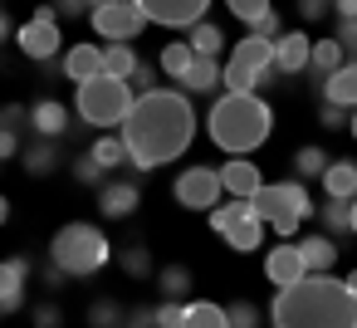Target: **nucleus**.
Masks as SVG:
<instances>
[{"label": "nucleus", "mask_w": 357, "mask_h": 328, "mask_svg": "<svg viewBox=\"0 0 357 328\" xmlns=\"http://www.w3.org/2000/svg\"><path fill=\"white\" fill-rule=\"evenodd\" d=\"M196 137V108L186 94L176 89H152V94H137L128 118H123V152L137 172H152V167H167L176 162Z\"/></svg>", "instance_id": "nucleus-1"}, {"label": "nucleus", "mask_w": 357, "mask_h": 328, "mask_svg": "<svg viewBox=\"0 0 357 328\" xmlns=\"http://www.w3.org/2000/svg\"><path fill=\"white\" fill-rule=\"evenodd\" d=\"M274 328H357V299L333 274H303L298 284L274 294Z\"/></svg>", "instance_id": "nucleus-2"}, {"label": "nucleus", "mask_w": 357, "mask_h": 328, "mask_svg": "<svg viewBox=\"0 0 357 328\" xmlns=\"http://www.w3.org/2000/svg\"><path fill=\"white\" fill-rule=\"evenodd\" d=\"M206 133L215 147H225L230 157H250L255 147L269 142L274 133V113L259 94H220L206 113Z\"/></svg>", "instance_id": "nucleus-3"}, {"label": "nucleus", "mask_w": 357, "mask_h": 328, "mask_svg": "<svg viewBox=\"0 0 357 328\" xmlns=\"http://www.w3.org/2000/svg\"><path fill=\"white\" fill-rule=\"evenodd\" d=\"M108 260H113V245H108V235H103L98 225H89V221H69V225H59L54 240H50V269H59L64 279H89V274H98Z\"/></svg>", "instance_id": "nucleus-4"}, {"label": "nucleus", "mask_w": 357, "mask_h": 328, "mask_svg": "<svg viewBox=\"0 0 357 328\" xmlns=\"http://www.w3.org/2000/svg\"><path fill=\"white\" fill-rule=\"evenodd\" d=\"M74 108H79V118H84L89 128H123V118H128V108H132V89H128L123 79L98 74V79L79 84Z\"/></svg>", "instance_id": "nucleus-5"}, {"label": "nucleus", "mask_w": 357, "mask_h": 328, "mask_svg": "<svg viewBox=\"0 0 357 328\" xmlns=\"http://www.w3.org/2000/svg\"><path fill=\"white\" fill-rule=\"evenodd\" d=\"M274 74V50L264 45V40H255V35H245L235 50H230V59L220 64V84L230 89V94H259V84Z\"/></svg>", "instance_id": "nucleus-6"}, {"label": "nucleus", "mask_w": 357, "mask_h": 328, "mask_svg": "<svg viewBox=\"0 0 357 328\" xmlns=\"http://www.w3.org/2000/svg\"><path fill=\"white\" fill-rule=\"evenodd\" d=\"M211 230H220L225 245L240 250V255L259 250V240H264V221L250 211V201H215L211 206Z\"/></svg>", "instance_id": "nucleus-7"}, {"label": "nucleus", "mask_w": 357, "mask_h": 328, "mask_svg": "<svg viewBox=\"0 0 357 328\" xmlns=\"http://www.w3.org/2000/svg\"><path fill=\"white\" fill-rule=\"evenodd\" d=\"M250 211H255L264 225L279 221V216L303 221V216H313V201H308V186H303V181H279V186H259V191L250 196Z\"/></svg>", "instance_id": "nucleus-8"}, {"label": "nucleus", "mask_w": 357, "mask_h": 328, "mask_svg": "<svg viewBox=\"0 0 357 328\" xmlns=\"http://www.w3.org/2000/svg\"><path fill=\"white\" fill-rule=\"evenodd\" d=\"M15 45H20V54H30L35 64H45V59H54V54H64V30H59V20H54V10H50V6H40V10L15 30Z\"/></svg>", "instance_id": "nucleus-9"}, {"label": "nucleus", "mask_w": 357, "mask_h": 328, "mask_svg": "<svg viewBox=\"0 0 357 328\" xmlns=\"http://www.w3.org/2000/svg\"><path fill=\"white\" fill-rule=\"evenodd\" d=\"M89 20H93V30H98L108 45H132V40L147 30V15L132 6V0H108V6L89 10Z\"/></svg>", "instance_id": "nucleus-10"}, {"label": "nucleus", "mask_w": 357, "mask_h": 328, "mask_svg": "<svg viewBox=\"0 0 357 328\" xmlns=\"http://www.w3.org/2000/svg\"><path fill=\"white\" fill-rule=\"evenodd\" d=\"M172 196H176L186 211H211V206H215L225 191H220V177H215V167H186V172L176 177Z\"/></svg>", "instance_id": "nucleus-11"}, {"label": "nucleus", "mask_w": 357, "mask_h": 328, "mask_svg": "<svg viewBox=\"0 0 357 328\" xmlns=\"http://www.w3.org/2000/svg\"><path fill=\"white\" fill-rule=\"evenodd\" d=\"M132 6L147 15V25H172V30H191L206 10L211 0H132Z\"/></svg>", "instance_id": "nucleus-12"}, {"label": "nucleus", "mask_w": 357, "mask_h": 328, "mask_svg": "<svg viewBox=\"0 0 357 328\" xmlns=\"http://www.w3.org/2000/svg\"><path fill=\"white\" fill-rule=\"evenodd\" d=\"M25 128H30L35 137H45V142H59V137L69 133V108H64L59 98H40V103L25 108Z\"/></svg>", "instance_id": "nucleus-13"}, {"label": "nucleus", "mask_w": 357, "mask_h": 328, "mask_svg": "<svg viewBox=\"0 0 357 328\" xmlns=\"http://www.w3.org/2000/svg\"><path fill=\"white\" fill-rule=\"evenodd\" d=\"M215 177H220V191H230V201H250L264 186L259 181V167L250 157H230L225 167H215Z\"/></svg>", "instance_id": "nucleus-14"}, {"label": "nucleus", "mask_w": 357, "mask_h": 328, "mask_svg": "<svg viewBox=\"0 0 357 328\" xmlns=\"http://www.w3.org/2000/svg\"><path fill=\"white\" fill-rule=\"evenodd\" d=\"M137 201H142V191H137V181H128V177H108V181L98 186V211H103L108 221L132 216Z\"/></svg>", "instance_id": "nucleus-15"}, {"label": "nucleus", "mask_w": 357, "mask_h": 328, "mask_svg": "<svg viewBox=\"0 0 357 328\" xmlns=\"http://www.w3.org/2000/svg\"><path fill=\"white\" fill-rule=\"evenodd\" d=\"M308 35L303 30H284L269 50H274V74H303L308 69Z\"/></svg>", "instance_id": "nucleus-16"}, {"label": "nucleus", "mask_w": 357, "mask_h": 328, "mask_svg": "<svg viewBox=\"0 0 357 328\" xmlns=\"http://www.w3.org/2000/svg\"><path fill=\"white\" fill-rule=\"evenodd\" d=\"M25 284H30V260H0V313H15L25 304Z\"/></svg>", "instance_id": "nucleus-17"}, {"label": "nucleus", "mask_w": 357, "mask_h": 328, "mask_svg": "<svg viewBox=\"0 0 357 328\" xmlns=\"http://www.w3.org/2000/svg\"><path fill=\"white\" fill-rule=\"evenodd\" d=\"M181 89L176 94H215L220 89V59H206V54H191V64H186V74L176 79Z\"/></svg>", "instance_id": "nucleus-18"}, {"label": "nucleus", "mask_w": 357, "mask_h": 328, "mask_svg": "<svg viewBox=\"0 0 357 328\" xmlns=\"http://www.w3.org/2000/svg\"><path fill=\"white\" fill-rule=\"evenodd\" d=\"M264 274H269V284H279V289H289V284H298L303 279V260H298V245H279V250H269V260H264Z\"/></svg>", "instance_id": "nucleus-19"}, {"label": "nucleus", "mask_w": 357, "mask_h": 328, "mask_svg": "<svg viewBox=\"0 0 357 328\" xmlns=\"http://www.w3.org/2000/svg\"><path fill=\"white\" fill-rule=\"evenodd\" d=\"M323 103L333 108H357V59H347L342 69H333L323 79Z\"/></svg>", "instance_id": "nucleus-20"}, {"label": "nucleus", "mask_w": 357, "mask_h": 328, "mask_svg": "<svg viewBox=\"0 0 357 328\" xmlns=\"http://www.w3.org/2000/svg\"><path fill=\"white\" fill-rule=\"evenodd\" d=\"M298 260H303V274H328L333 260H337L333 235H303L298 240Z\"/></svg>", "instance_id": "nucleus-21"}, {"label": "nucleus", "mask_w": 357, "mask_h": 328, "mask_svg": "<svg viewBox=\"0 0 357 328\" xmlns=\"http://www.w3.org/2000/svg\"><path fill=\"white\" fill-rule=\"evenodd\" d=\"M64 74H69L74 84H89V79H98V74H103L98 45H74V50H64Z\"/></svg>", "instance_id": "nucleus-22"}, {"label": "nucleus", "mask_w": 357, "mask_h": 328, "mask_svg": "<svg viewBox=\"0 0 357 328\" xmlns=\"http://www.w3.org/2000/svg\"><path fill=\"white\" fill-rule=\"evenodd\" d=\"M323 186H328L333 201H352V196H357V162H347V157L328 162V167H323Z\"/></svg>", "instance_id": "nucleus-23"}, {"label": "nucleus", "mask_w": 357, "mask_h": 328, "mask_svg": "<svg viewBox=\"0 0 357 328\" xmlns=\"http://www.w3.org/2000/svg\"><path fill=\"white\" fill-rule=\"evenodd\" d=\"M342 64H347V54H342L337 40H313V45H308V69H313L318 79H328V74L342 69Z\"/></svg>", "instance_id": "nucleus-24"}, {"label": "nucleus", "mask_w": 357, "mask_h": 328, "mask_svg": "<svg viewBox=\"0 0 357 328\" xmlns=\"http://www.w3.org/2000/svg\"><path fill=\"white\" fill-rule=\"evenodd\" d=\"M181 328H230L225 323V304H211V299H196L181 308Z\"/></svg>", "instance_id": "nucleus-25"}, {"label": "nucleus", "mask_w": 357, "mask_h": 328, "mask_svg": "<svg viewBox=\"0 0 357 328\" xmlns=\"http://www.w3.org/2000/svg\"><path fill=\"white\" fill-rule=\"evenodd\" d=\"M98 59H103V74H108V79H123V84H128V74L137 69L132 45H98Z\"/></svg>", "instance_id": "nucleus-26"}, {"label": "nucleus", "mask_w": 357, "mask_h": 328, "mask_svg": "<svg viewBox=\"0 0 357 328\" xmlns=\"http://www.w3.org/2000/svg\"><path fill=\"white\" fill-rule=\"evenodd\" d=\"M20 162H25V172H30V177H45V172H54V162H59V142L35 137L30 147H20Z\"/></svg>", "instance_id": "nucleus-27"}, {"label": "nucleus", "mask_w": 357, "mask_h": 328, "mask_svg": "<svg viewBox=\"0 0 357 328\" xmlns=\"http://www.w3.org/2000/svg\"><path fill=\"white\" fill-rule=\"evenodd\" d=\"M186 45H191V54H206V59H215V54L225 50V35H220V25H211V20H196Z\"/></svg>", "instance_id": "nucleus-28"}, {"label": "nucleus", "mask_w": 357, "mask_h": 328, "mask_svg": "<svg viewBox=\"0 0 357 328\" xmlns=\"http://www.w3.org/2000/svg\"><path fill=\"white\" fill-rule=\"evenodd\" d=\"M186 64H191V45H186V40H172V45H162V50H157V69H162V74H172V79H181V74H186Z\"/></svg>", "instance_id": "nucleus-29"}, {"label": "nucleus", "mask_w": 357, "mask_h": 328, "mask_svg": "<svg viewBox=\"0 0 357 328\" xmlns=\"http://www.w3.org/2000/svg\"><path fill=\"white\" fill-rule=\"evenodd\" d=\"M89 157H93L103 172H118V167H128V152H123V142H118V137H98V142L89 147Z\"/></svg>", "instance_id": "nucleus-30"}, {"label": "nucleus", "mask_w": 357, "mask_h": 328, "mask_svg": "<svg viewBox=\"0 0 357 328\" xmlns=\"http://www.w3.org/2000/svg\"><path fill=\"white\" fill-rule=\"evenodd\" d=\"M157 284H162V294H167V299H176V304H181V299L191 294V269H186V264H167V269L157 274Z\"/></svg>", "instance_id": "nucleus-31"}, {"label": "nucleus", "mask_w": 357, "mask_h": 328, "mask_svg": "<svg viewBox=\"0 0 357 328\" xmlns=\"http://www.w3.org/2000/svg\"><path fill=\"white\" fill-rule=\"evenodd\" d=\"M323 167H328V152H323V147H298V152H294V172H298V181L323 177Z\"/></svg>", "instance_id": "nucleus-32"}, {"label": "nucleus", "mask_w": 357, "mask_h": 328, "mask_svg": "<svg viewBox=\"0 0 357 328\" xmlns=\"http://www.w3.org/2000/svg\"><path fill=\"white\" fill-rule=\"evenodd\" d=\"M225 6H230V15L235 20H245V25H259L274 6H269V0H225Z\"/></svg>", "instance_id": "nucleus-33"}, {"label": "nucleus", "mask_w": 357, "mask_h": 328, "mask_svg": "<svg viewBox=\"0 0 357 328\" xmlns=\"http://www.w3.org/2000/svg\"><path fill=\"white\" fill-rule=\"evenodd\" d=\"M89 323H93V328H123V308H118L113 299H98V304L89 308Z\"/></svg>", "instance_id": "nucleus-34"}, {"label": "nucleus", "mask_w": 357, "mask_h": 328, "mask_svg": "<svg viewBox=\"0 0 357 328\" xmlns=\"http://www.w3.org/2000/svg\"><path fill=\"white\" fill-rule=\"evenodd\" d=\"M225 323H230V328H259V308H255L250 299H240V304L225 308Z\"/></svg>", "instance_id": "nucleus-35"}, {"label": "nucleus", "mask_w": 357, "mask_h": 328, "mask_svg": "<svg viewBox=\"0 0 357 328\" xmlns=\"http://www.w3.org/2000/svg\"><path fill=\"white\" fill-rule=\"evenodd\" d=\"M318 216H323L328 235H342V230H347V201H333V196H328V206H323Z\"/></svg>", "instance_id": "nucleus-36"}, {"label": "nucleus", "mask_w": 357, "mask_h": 328, "mask_svg": "<svg viewBox=\"0 0 357 328\" xmlns=\"http://www.w3.org/2000/svg\"><path fill=\"white\" fill-rule=\"evenodd\" d=\"M181 308H186V304H176V299H162V304L152 308V328H181Z\"/></svg>", "instance_id": "nucleus-37"}, {"label": "nucleus", "mask_w": 357, "mask_h": 328, "mask_svg": "<svg viewBox=\"0 0 357 328\" xmlns=\"http://www.w3.org/2000/svg\"><path fill=\"white\" fill-rule=\"evenodd\" d=\"M74 177H79L84 186H103V181H108V172H103V167H98V162H93L89 152H84V157L74 162Z\"/></svg>", "instance_id": "nucleus-38"}, {"label": "nucleus", "mask_w": 357, "mask_h": 328, "mask_svg": "<svg viewBox=\"0 0 357 328\" xmlns=\"http://www.w3.org/2000/svg\"><path fill=\"white\" fill-rule=\"evenodd\" d=\"M123 269H128L132 279H142V274H152V255H147L142 245H132V250H123Z\"/></svg>", "instance_id": "nucleus-39"}, {"label": "nucleus", "mask_w": 357, "mask_h": 328, "mask_svg": "<svg viewBox=\"0 0 357 328\" xmlns=\"http://www.w3.org/2000/svg\"><path fill=\"white\" fill-rule=\"evenodd\" d=\"M250 35H255V40H264V45H274V40L284 35V25H279V15L269 10V15H264L259 25H250Z\"/></svg>", "instance_id": "nucleus-40"}, {"label": "nucleus", "mask_w": 357, "mask_h": 328, "mask_svg": "<svg viewBox=\"0 0 357 328\" xmlns=\"http://www.w3.org/2000/svg\"><path fill=\"white\" fill-rule=\"evenodd\" d=\"M50 10H54V20H59V15H69V20H89L84 0H50Z\"/></svg>", "instance_id": "nucleus-41"}, {"label": "nucleus", "mask_w": 357, "mask_h": 328, "mask_svg": "<svg viewBox=\"0 0 357 328\" xmlns=\"http://www.w3.org/2000/svg\"><path fill=\"white\" fill-rule=\"evenodd\" d=\"M0 128H6V133H20V128H25V108H20V103H6V108H0Z\"/></svg>", "instance_id": "nucleus-42"}, {"label": "nucleus", "mask_w": 357, "mask_h": 328, "mask_svg": "<svg viewBox=\"0 0 357 328\" xmlns=\"http://www.w3.org/2000/svg\"><path fill=\"white\" fill-rule=\"evenodd\" d=\"M59 323H64L59 304H40V308H35V328H59Z\"/></svg>", "instance_id": "nucleus-43"}, {"label": "nucleus", "mask_w": 357, "mask_h": 328, "mask_svg": "<svg viewBox=\"0 0 357 328\" xmlns=\"http://www.w3.org/2000/svg\"><path fill=\"white\" fill-rule=\"evenodd\" d=\"M337 45H342V54H357V25L352 20H337V35H333Z\"/></svg>", "instance_id": "nucleus-44"}, {"label": "nucleus", "mask_w": 357, "mask_h": 328, "mask_svg": "<svg viewBox=\"0 0 357 328\" xmlns=\"http://www.w3.org/2000/svg\"><path fill=\"white\" fill-rule=\"evenodd\" d=\"M10 157H20V133H6V128H0V162H10Z\"/></svg>", "instance_id": "nucleus-45"}, {"label": "nucleus", "mask_w": 357, "mask_h": 328, "mask_svg": "<svg viewBox=\"0 0 357 328\" xmlns=\"http://www.w3.org/2000/svg\"><path fill=\"white\" fill-rule=\"evenodd\" d=\"M328 6H333V0H298V15H303V20H323Z\"/></svg>", "instance_id": "nucleus-46"}, {"label": "nucleus", "mask_w": 357, "mask_h": 328, "mask_svg": "<svg viewBox=\"0 0 357 328\" xmlns=\"http://www.w3.org/2000/svg\"><path fill=\"white\" fill-rule=\"evenodd\" d=\"M123 328H152V308H132V313H123Z\"/></svg>", "instance_id": "nucleus-47"}, {"label": "nucleus", "mask_w": 357, "mask_h": 328, "mask_svg": "<svg viewBox=\"0 0 357 328\" xmlns=\"http://www.w3.org/2000/svg\"><path fill=\"white\" fill-rule=\"evenodd\" d=\"M328 10H333L337 20H352V25H357V0H333Z\"/></svg>", "instance_id": "nucleus-48"}, {"label": "nucleus", "mask_w": 357, "mask_h": 328, "mask_svg": "<svg viewBox=\"0 0 357 328\" xmlns=\"http://www.w3.org/2000/svg\"><path fill=\"white\" fill-rule=\"evenodd\" d=\"M269 225H274V230H279V235H284V240H289V235H294V230H298V221H294V216H279V221H269Z\"/></svg>", "instance_id": "nucleus-49"}, {"label": "nucleus", "mask_w": 357, "mask_h": 328, "mask_svg": "<svg viewBox=\"0 0 357 328\" xmlns=\"http://www.w3.org/2000/svg\"><path fill=\"white\" fill-rule=\"evenodd\" d=\"M318 118H323V123L333 128V123H342V108H333V103H323V108H318Z\"/></svg>", "instance_id": "nucleus-50"}, {"label": "nucleus", "mask_w": 357, "mask_h": 328, "mask_svg": "<svg viewBox=\"0 0 357 328\" xmlns=\"http://www.w3.org/2000/svg\"><path fill=\"white\" fill-rule=\"evenodd\" d=\"M6 40H15V25H10V15H6V10H0V45H6Z\"/></svg>", "instance_id": "nucleus-51"}, {"label": "nucleus", "mask_w": 357, "mask_h": 328, "mask_svg": "<svg viewBox=\"0 0 357 328\" xmlns=\"http://www.w3.org/2000/svg\"><path fill=\"white\" fill-rule=\"evenodd\" d=\"M347 230H352V235H357V196H352V201H347Z\"/></svg>", "instance_id": "nucleus-52"}, {"label": "nucleus", "mask_w": 357, "mask_h": 328, "mask_svg": "<svg viewBox=\"0 0 357 328\" xmlns=\"http://www.w3.org/2000/svg\"><path fill=\"white\" fill-rule=\"evenodd\" d=\"M342 289H347V294H352V299H357V269H352V274H347V279H342Z\"/></svg>", "instance_id": "nucleus-53"}, {"label": "nucleus", "mask_w": 357, "mask_h": 328, "mask_svg": "<svg viewBox=\"0 0 357 328\" xmlns=\"http://www.w3.org/2000/svg\"><path fill=\"white\" fill-rule=\"evenodd\" d=\"M6 221H10V201H6V196H0V225H6Z\"/></svg>", "instance_id": "nucleus-54"}, {"label": "nucleus", "mask_w": 357, "mask_h": 328, "mask_svg": "<svg viewBox=\"0 0 357 328\" xmlns=\"http://www.w3.org/2000/svg\"><path fill=\"white\" fill-rule=\"evenodd\" d=\"M98 6H108V0H84V10H98Z\"/></svg>", "instance_id": "nucleus-55"}, {"label": "nucleus", "mask_w": 357, "mask_h": 328, "mask_svg": "<svg viewBox=\"0 0 357 328\" xmlns=\"http://www.w3.org/2000/svg\"><path fill=\"white\" fill-rule=\"evenodd\" d=\"M347 133H352V142H357V113H352V123H347Z\"/></svg>", "instance_id": "nucleus-56"}]
</instances>
